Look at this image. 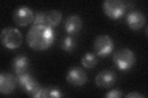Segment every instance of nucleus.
<instances>
[{"label":"nucleus","instance_id":"f257e3e1","mask_svg":"<svg viewBox=\"0 0 148 98\" xmlns=\"http://www.w3.org/2000/svg\"><path fill=\"white\" fill-rule=\"evenodd\" d=\"M54 38L52 27L40 25H32L26 37L28 45L36 51L48 50L53 45Z\"/></svg>","mask_w":148,"mask_h":98},{"label":"nucleus","instance_id":"f03ea898","mask_svg":"<svg viewBox=\"0 0 148 98\" xmlns=\"http://www.w3.org/2000/svg\"><path fill=\"white\" fill-rule=\"evenodd\" d=\"M16 78L17 83L29 96L36 98L41 97L43 88L29 73L16 75Z\"/></svg>","mask_w":148,"mask_h":98},{"label":"nucleus","instance_id":"7ed1b4c3","mask_svg":"<svg viewBox=\"0 0 148 98\" xmlns=\"http://www.w3.org/2000/svg\"><path fill=\"white\" fill-rule=\"evenodd\" d=\"M113 62L120 71H127L135 65L136 56L130 49H120L114 53Z\"/></svg>","mask_w":148,"mask_h":98},{"label":"nucleus","instance_id":"20e7f679","mask_svg":"<svg viewBox=\"0 0 148 98\" xmlns=\"http://www.w3.org/2000/svg\"><path fill=\"white\" fill-rule=\"evenodd\" d=\"M0 38L3 46L12 50L19 47L23 41L21 32L13 27H8L3 29Z\"/></svg>","mask_w":148,"mask_h":98},{"label":"nucleus","instance_id":"39448f33","mask_svg":"<svg viewBox=\"0 0 148 98\" xmlns=\"http://www.w3.org/2000/svg\"><path fill=\"white\" fill-rule=\"evenodd\" d=\"M114 48V41L108 35H100L94 41L95 53L100 57H108L112 52Z\"/></svg>","mask_w":148,"mask_h":98},{"label":"nucleus","instance_id":"423d86ee","mask_svg":"<svg viewBox=\"0 0 148 98\" xmlns=\"http://www.w3.org/2000/svg\"><path fill=\"white\" fill-rule=\"evenodd\" d=\"M105 14L114 20L121 18L125 13L126 5L120 0H106L103 4Z\"/></svg>","mask_w":148,"mask_h":98},{"label":"nucleus","instance_id":"0eeeda50","mask_svg":"<svg viewBox=\"0 0 148 98\" xmlns=\"http://www.w3.org/2000/svg\"><path fill=\"white\" fill-rule=\"evenodd\" d=\"M12 17L16 25L24 27L33 23L35 15L29 7L20 6L14 11Z\"/></svg>","mask_w":148,"mask_h":98},{"label":"nucleus","instance_id":"6e6552de","mask_svg":"<svg viewBox=\"0 0 148 98\" xmlns=\"http://www.w3.org/2000/svg\"><path fill=\"white\" fill-rule=\"evenodd\" d=\"M87 79L88 77L86 72L79 67L71 68L66 76L67 81L75 87H80L85 85L87 82Z\"/></svg>","mask_w":148,"mask_h":98},{"label":"nucleus","instance_id":"1a4fd4ad","mask_svg":"<svg viewBox=\"0 0 148 98\" xmlns=\"http://www.w3.org/2000/svg\"><path fill=\"white\" fill-rule=\"evenodd\" d=\"M117 74L112 70L105 69L99 72L95 78L96 85L103 88L112 87L117 81Z\"/></svg>","mask_w":148,"mask_h":98},{"label":"nucleus","instance_id":"9d476101","mask_svg":"<svg viewBox=\"0 0 148 98\" xmlns=\"http://www.w3.org/2000/svg\"><path fill=\"white\" fill-rule=\"evenodd\" d=\"M17 83V78L12 74L4 72L0 74V92L2 95H11Z\"/></svg>","mask_w":148,"mask_h":98},{"label":"nucleus","instance_id":"9b49d317","mask_svg":"<svg viewBox=\"0 0 148 98\" xmlns=\"http://www.w3.org/2000/svg\"><path fill=\"white\" fill-rule=\"evenodd\" d=\"M146 17L141 12L132 11L127 16L126 22L130 29L137 31L141 29L146 23Z\"/></svg>","mask_w":148,"mask_h":98},{"label":"nucleus","instance_id":"f8f14e48","mask_svg":"<svg viewBox=\"0 0 148 98\" xmlns=\"http://www.w3.org/2000/svg\"><path fill=\"white\" fill-rule=\"evenodd\" d=\"M83 22L81 17L78 15L68 17L64 23V28L69 34H75L82 30Z\"/></svg>","mask_w":148,"mask_h":98},{"label":"nucleus","instance_id":"ddd939ff","mask_svg":"<svg viewBox=\"0 0 148 98\" xmlns=\"http://www.w3.org/2000/svg\"><path fill=\"white\" fill-rule=\"evenodd\" d=\"M29 67V59L25 55H18L13 60L12 69L16 75L27 72Z\"/></svg>","mask_w":148,"mask_h":98},{"label":"nucleus","instance_id":"4468645a","mask_svg":"<svg viewBox=\"0 0 148 98\" xmlns=\"http://www.w3.org/2000/svg\"><path fill=\"white\" fill-rule=\"evenodd\" d=\"M62 15L59 11L52 10L46 13V22L51 27H55L59 25L62 20Z\"/></svg>","mask_w":148,"mask_h":98},{"label":"nucleus","instance_id":"2eb2a0df","mask_svg":"<svg viewBox=\"0 0 148 98\" xmlns=\"http://www.w3.org/2000/svg\"><path fill=\"white\" fill-rule=\"evenodd\" d=\"M98 63V58L92 53H86L82 59V64L86 69L95 68Z\"/></svg>","mask_w":148,"mask_h":98},{"label":"nucleus","instance_id":"dca6fc26","mask_svg":"<svg viewBox=\"0 0 148 98\" xmlns=\"http://www.w3.org/2000/svg\"><path fill=\"white\" fill-rule=\"evenodd\" d=\"M62 96V93L58 88L54 87H48L43 88L41 97H61Z\"/></svg>","mask_w":148,"mask_h":98},{"label":"nucleus","instance_id":"f3484780","mask_svg":"<svg viewBox=\"0 0 148 98\" xmlns=\"http://www.w3.org/2000/svg\"><path fill=\"white\" fill-rule=\"evenodd\" d=\"M76 41L72 36H67L64 39L62 43V49L67 52H71L75 49L76 47Z\"/></svg>","mask_w":148,"mask_h":98},{"label":"nucleus","instance_id":"a211bd4d","mask_svg":"<svg viewBox=\"0 0 148 98\" xmlns=\"http://www.w3.org/2000/svg\"><path fill=\"white\" fill-rule=\"evenodd\" d=\"M33 25H48L47 22H46V13L41 12L36 13L35 16Z\"/></svg>","mask_w":148,"mask_h":98},{"label":"nucleus","instance_id":"6ab92c4d","mask_svg":"<svg viewBox=\"0 0 148 98\" xmlns=\"http://www.w3.org/2000/svg\"><path fill=\"white\" fill-rule=\"evenodd\" d=\"M123 96L122 92L119 90H112L109 91L107 94L106 95L105 97L108 98H119L122 97Z\"/></svg>","mask_w":148,"mask_h":98},{"label":"nucleus","instance_id":"aec40b11","mask_svg":"<svg viewBox=\"0 0 148 98\" xmlns=\"http://www.w3.org/2000/svg\"><path fill=\"white\" fill-rule=\"evenodd\" d=\"M145 97V96L144 95H142L140 94V93L136 91L129 93L127 95L125 96V97H129V98H143Z\"/></svg>","mask_w":148,"mask_h":98}]
</instances>
